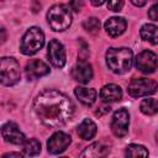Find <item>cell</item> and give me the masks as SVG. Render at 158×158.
Listing matches in <instances>:
<instances>
[{
    "mask_svg": "<svg viewBox=\"0 0 158 158\" xmlns=\"http://www.w3.org/2000/svg\"><path fill=\"white\" fill-rule=\"evenodd\" d=\"M33 109L40 120L48 127H59L67 123L73 114L70 99L57 90H44L33 101Z\"/></svg>",
    "mask_w": 158,
    "mask_h": 158,
    "instance_id": "1",
    "label": "cell"
},
{
    "mask_svg": "<svg viewBox=\"0 0 158 158\" xmlns=\"http://www.w3.org/2000/svg\"><path fill=\"white\" fill-rule=\"evenodd\" d=\"M132 51L127 47H111L106 52V64L115 74H125L132 67Z\"/></svg>",
    "mask_w": 158,
    "mask_h": 158,
    "instance_id": "2",
    "label": "cell"
},
{
    "mask_svg": "<svg viewBox=\"0 0 158 158\" xmlns=\"http://www.w3.org/2000/svg\"><path fill=\"white\" fill-rule=\"evenodd\" d=\"M47 21L53 31H65L72 23V12L67 5H53L47 12Z\"/></svg>",
    "mask_w": 158,
    "mask_h": 158,
    "instance_id": "3",
    "label": "cell"
},
{
    "mask_svg": "<svg viewBox=\"0 0 158 158\" xmlns=\"http://www.w3.org/2000/svg\"><path fill=\"white\" fill-rule=\"evenodd\" d=\"M21 78L20 64L12 57L0 58V84L5 86H12L19 83Z\"/></svg>",
    "mask_w": 158,
    "mask_h": 158,
    "instance_id": "4",
    "label": "cell"
},
{
    "mask_svg": "<svg viewBox=\"0 0 158 158\" xmlns=\"http://www.w3.org/2000/svg\"><path fill=\"white\" fill-rule=\"evenodd\" d=\"M44 44V35L40 27H31L26 31L21 40L20 51L25 56H32L37 53Z\"/></svg>",
    "mask_w": 158,
    "mask_h": 158,
    "instance_id": "5",
    "label": "cell"
},
{
    "mask_svg": "<svg viewBox=\"0 0 158 158\" xmlns=\"http://www.w3.org/2000/svg\"><path fill=\"white\" fill-rule=\"evenodd\" d=\"M157 90V81L147 78H136L132 79L128 84L127 91L132 98H141L146 95L154 94Z\"/></svg>",
    "mask_w": 158,
    "mask_h": 158,
    "instance_id": "6",
    "label": "cell"
},
{
    "mask_svg": "<svg viewBox=\"0 0 158 158\" xmlns=\"http://www.w3.org/2000/svg\"><path fill=\"white\" fill-rule=\"evenodd\" d=\"M130 115L126 109H118L114 112L111 120V131L116 137H123L128 132Z\"/></svg>",
    "mask_w": 158,
    "mask_h": 158,
    "instance_id": "7",
    "label": "cell"
},
{
    "mask_svg": "<svg viewBox=\"0 0 158 158\" xmlns=\"http://www.w3.org/2000/svg\"><path fill=\"white\" fill-rule=\"evenodd\" d=\"M135 64L139 72L144 74H152L157 69V54L152 51H143L137 54Z\"/></svg>",
    "mask_w": 158,
    "mask_h": 158,
    "instance_id": "8",
    "label": "cell"
},
{
    "mask_svg": "<svg viewBox=\"0 0 158 158\" xmlns=\"http://www.w3.org/2000/svg\"><path fill=\"white\" fill-rule=\"evenodd\" d=\"M70 142H72V139H70L69 135H67L65 132L58 131V132L53 133L47 142L48 152L52 154H59L67 149V147L70 144Z\"/></svg>",
    "mask_w": 158,
    "mask_h": 158,
    "instance_id": "9",
    "label": "cell"
},
{
    "mask_svg": "<svg viewBox=\"0 0 158 158\" xmlns=\"http://www.w3.org/2000/svg\"><path fill=\"white\" fill-rule=\"evenodd\" d=\"M47 56L49 62L56 68H63L65 64V51L58 40H52L48 44Z\"/></svg>",
    "mask_w": 158,
    "mask_h": 158,
    "instance_id": "10",
    "label": "cell"
},
{
    "mask_svg": "<svg viewBox=\"0 0 158 158\" xmlns=\"http://www.w3.org/2000/svg\"><path fill=\"white\" fill-rule=\"evenodd\" d=\"M1 136L5 142L12 144H22L26 141L25 135L20 131L19 126L14 122H7L1 127Z\"/></svg>",
    "mask_w": 158,
    "mask_h": 158,
    "instance_id": "11",
    "label": "cell"
},
{
    "mask_svg": "<svg viewBox=\"0 0 158 158\" xmlns=\"http://www.w3.org/2000/svg\"><path fill=\"white\" fill-rule=\"evenodd\" d=\"M72 77L74 80L81 83V84H86L91 80L93 78V68L91 65L85 62L84 59L79 60L72 69Z\"/></svg>",
    "mask_w": 158,
    "mask_h": 158,
    "instance_id": "12",
    "label": "cell"
},
{
    "mask_svg": "<svg viewBox=\"0 0 158 158\" xmlns=\"http://www.w3.org/2000/svg\"><path fill=\"white\" fill-rule=\"evenodd\" d=\"M105 31L109 36L111 37H117L120 35H122L125 31H126V27H127V22L123 17H118V16H114V17H110L106 20L105 25Z\"/></svg>",
    "mask_w": 158,
    "mask_h": 158,
    "instance_id": "13",
    "label": "cell"
},
{
    "mask_svg": "<svg viewBox=\"0 0 158 158\" xmlns=\"http://www.w3.org/2000/svg\"><path fill=\"white\" fill-rule=\"evenodd\" d=\"M25 70H26V75L28 79H37V78H41V77L48 74L49 67L40 59H32L27 63Z\"/></svg>",
    "mask_w": 158,
    "mask_h": 158,
    "instance_id": "14",
    "label": "cell"
},
{
    "mask_svg": "<svg viewBox=\"0 0 158 158\" xmlns=\"http://www.w3.org/2000/svg\"><path fill=\"white\" fill-rule=\"evenodd\" d=\"M100 98L105 102H114L122 98V90L116 84H107L101 89Z\"/></svg>",
    "mask_w": 158,
    "mask_h": 158,
    "instance_id": "15",
    "label": "cell"
},
{
    "mask_svg": "<svg viewBox=\"0 0 158 158\" xmlns=\"http://www.w3.org/2000/svg\"><path fill=\"white\" fill-rule=\"evenodd\" d=\"M78 135L83 138V139H91L95 135H96V125L93 120L90 118H84L81 121V123L78 126Z\"/></svg>",
    "mask_w": 158,
    "mask_h": 158,
    "instance_id": "16",
    "label": "cell"
},
{
    "mask_svg": "<svg viewBox=\"0 0 158 158\" xmlns=\"http://www.w3.org/2000/svg\"><path fill=\"white\" fill-rule=\"evenodd\" d=\"M74 94L78 98V100L84 105H91L96 100V91L95 89H91V88L78 86L74 89Z\"/></svg>",
    "mask_w": 158,
    "mask_h": 158,
    "instance_id": "17",
    "label": "cell"
},
{
    "mask_svg": "<svg viewBox=\"0 0 158 158\" xmlns=\"http://www.w3.org/2000/svg\"><path fill=\"white\" fill-rule=\"evenodd\" d=\"M109 152V148L104 146L101 142H95L85 148V151L80 154L81 157H102L106 156Z\"/></svg>",
    "mask_w": 158,
    "mask_h": 158,
    "instance_id": "18",
    "label": "cell"
},
{
    "mask_svg": "<svg viewBox=\"0 0 158 158\" xmlns=\"http://www.w3.org/2000/svg\"><path fill=\"white\" fill-rule=\"evenodd\" d=\"M139 35L144 41H148L152 44H157V26L156 25H153V23L143 25L141 27Z\"/></svg>",
    "mask_w": 158,
    "mask_h": 158,
    "instance_id": "19",
    "label": "cell"
},
{
    "mask_svg": "<svg viewBox=\"0 0 158 158\" xmlns=\"http://www.w3.org/2000/svg\"><path fill=\"white\" fill-rule=\"evenodd\" d=\"M22 151H23V156H37L40 152H41V143L38 139L36 138H30V139H26L23 143H22Z\"/></svg>",
    "mask_w": 158,
    "mask_h": 158,
    "instance_id": "20",
    "label": "cell"
},
{
    "mask_svg": "<svg viewBox=\"0 0 158 158\" xmlns=\"http://www.w3.org/2000/svg\"><path fill=\"white\" fill-rule=\"evenodd\" d=\"M139 110L144 114V115H154L158 110V106H157V100L153 99V98H148V99H144L141 101L139 104Z\"/></svg>",
    "mask_w": 158,
    "mask_h": 158,
    "instance_id": "21",
    "label": "cell"
},
{
    "mask_svg": "<svg viewBox=\"0 0 158 158\" xmlns=\"http://www.w3.org/2000/svg\"><path fill=\"white\" fill-rule=\"evenodd\" d=\"M125 154L127 157H138V156L147 157L148 156V151L141 144H130V146L126 147Z\"/></svg>",
    "mask_w": 158,
    "mask_h": 158,
    "instance_id": "22",
    "label": "cell"
},
{
    "mask_svg": "<svg viewBox=\"0 0 158 158\" xmlns=\"http://www.w3.org/2000/svg\"><path fill=\"white\" fill-rule=\"evenodd\" d=\"M83 27L90 33H96L100 30V21L96 17H89L83 22Z\"/></svg>",
    "mask_w": 158,
    "mask_h": 158,
    "instance_id": "23",
    "label": "cell"
},
{
    "mask_svg": "<svg viewBox=\"0 0 158 158\" xmlns=\"http://www.w3.org/2000/svg\"><path fill=\"white\" fill-rule=\"evenodd\" d=\"M123 6V0H107V9L111 11H120Z\"/></svg>",
    "mask_w": 158,
    "mask_h": 158,
    "instance_id": "24",
    "label": "cell"
},
{
    "mask_svg": "<svg viewBox=\"0 0 158 158\" xmlns=\"http://www.w3.org/2000/svg\"><path fill=\"white\" fill-rule=\"evenodd\" d=\"M69 5H70V9L75 12H79L81 9H83V5H84V0H69Z\"/></svg>",
    "mask_w": 158,
    "mask_h": 158,
    "instance_id": "25",
    "label": "cell"
},
{
    "mask_svg": "<svg viewBox=\"0 0 158 158\" xmlns=\"http://www.w3.org/2000/svg\"><path fill=\"white\" fill-rule=\"evenodd\" d=\"M158 9V6H157V4H154L149 10H148V16H149V19L151 20H153V21H157V19H158V15H157V10Z\"/></svg>",
    "mask_w": 158,
    "mask_h": 158,
    "instance_id": "26",
    "label": "cell"
},
{
    "mask_svg": "<svg viewBox=\"0 0 158 158\" xmlns=\"http://www.w3.org/2000/svg\"><path fill=\"white\" fill-rule=\"evenodd\" d=\"M110 110H111V107H110V106H102V107H100V109L95 112V115H96V116H102V115H105V114L110 112Z\"/></svg>",
    "mask_w": 158,
    "mask_h": 158,
    "instance_id": "27",
    "label": "cell"
},
{
    "mask_svg": "<svg viewBox=\"0 0 158 158\" xmlns=\"http://www.w3.org/2000/svg\"><path fill=\"white\" fill-rule=\"evenodd\" d=\"M6 40V32L4 28H0V44H2Z\"/></svg>",
    "mask_w": 158,
    "mask_h": 158,
    "instance_id": "28",
    "label": "cell"
},
{
    "mask_svg": "<svg viewBox=\"0 0 158 158\" xmlns=\"http://www.w3.org/2000/svg\"><path fill=\"white\" fill-rule=\"evenodd\" d=\"M131 2H132L135 6H143V5H146L147 0H131Z\"/></svg>",
    "mask_w": 158,
    "mask_h": 158,
    "instance_id": "29",
    "label": "cell"
},
{
    "mask_svg": "<svg viewBox=\"0 0 158 158\" xmlns=\"http://www.w3.org/2000/svg\"><path fill=\"white\" fill-rule=\"evenodd\" d=\"M22 153H15V152H10V153H5L4 157H22Z\"/></svg>",
    "mask_w": 158,
    "mask_h": 158,
    "instance_id": "30",
    "label": "cell"
},
{
    "mask_svg": "<svg viewBox=\"0 0 158 158\" xmlns=\"http://www.w3.org/2000/svg\"><path fill=\"white\" fill-rule=\"evenodd\" d=\"M90 2L94 5V6H100L105 2V0H90Z\"/></svg>",
    "mask_w": 158,
    "mask_h": 158,
    "instance_id": "31",
    "label": "cell"
}]
</instances>
